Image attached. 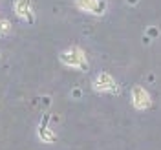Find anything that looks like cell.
<instances>
[{"mask_svg":"<svg viewBox=\"0 0 161 150\" xmlns=\"http://www.w3.org/2000/svg\"><path fill=\"white\" fill-rule=\"evenodd\" d=\"M59 59L60 62H64L70 68H80L82 71H88V60H86V55L80 48H70V50L62 51Z\"/></svg>","mask_w":161,"mask_h":150,"instance_id":"obj_1","label":"cell"},{"mask_svg":"<svg viewBox=\"0 0 161 150\" xmlns=\"http://www.w3.org/2000/svg\"><path fill=\"white\" fill-rule=\"evenodd\" d=\"M93 90L101 92V93H117L119 86H117V82L114 81V77H112L110 73L101 71L99 75H97V79L93 81Z\"/></svg>","mask_w":161,"mask_h":150,"instance_id":"obj_2","label":"cell"},{"mask_svg":"<svg viewBox=\"0 0 161 150\" xmlns=\"http://www.w3.org/2000/svg\"><path fill=\"white\" fill-rule=\"evenodd\" d=\"M75 4L82 11H90V13H95V15H103L104 8H106V4L103 0H75Z\"/></svg>","mask_w":161,"mask_h":150,"instance_id":"obj_5","label":"cell"},{"mask_svg":"<svg viewBox=\"0 0 161 150\" xmlns=\"http://www.w3.org/2000/svg\"><path fill=\"white\" fill-rule=\"evenodd\" d=\"M15 13L19 19L26 20L28 24L35 22V8L31 0H15Z\"/></svg>","mask_w":161,"mask_h":150,"instance_id":"obj_4","label":"cell"},{"mask_svg":"<svg viewBox=\"0 0 161 150\" xmlns=\"http://www.w3.org/2000/svg\"><path fill=\"white\" fill-rule=\"evenodd\" d=\"M11 31V22L6 19L0 20V33H9Z\"/></svg>","mask_w":161,"mask_h":150,"instance_id":"obj_7","label":"cell"},{"mask_svg":"<svg viewBox=\"0 0 161 150\" xmlns=\"http://www.w3.org/2000/svg\"><path fill=\"white\" fill-rule=\"evenodd\" d=\"M150 104L152 99L148 95V92L143 86H134L132 88V106L136 110H147V108H150Z\"/></svg>","mask_w":161,"mask_h":150,"instance_id":"obj_3","label":"cell"},{"mask_svg":"<svg viewBox=\"0 0 161 150\" xmlns=\"http://www.w3.org/2000/svg\"><path fill=\"white\" fill-rule=\"evenodd\" d=\"M39 137L44 143H55V134L46 126V117L42 119V123H40V126H39Z\"/></svg>","mask_w":161,"mask_h":150,"instance_id":"obj_6","label":"cell"}]
</instances>
